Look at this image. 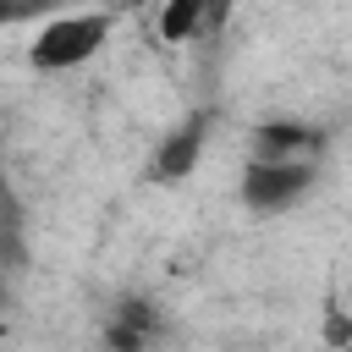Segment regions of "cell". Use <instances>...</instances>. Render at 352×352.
<instances>
[{"mask_svg": "<svg viewBox=\"0 0 352 352\" xmlns=\"http://www.w3.org/2000/svg\"><path fill=\"white\" fill-rule=\"evenodd\" d=\"M110 28H116V16H110V11H72V16H50V22L33 33L28 60H33L38 72H77V66H88V60L110 44Z\"/></svg>", "mask_w": 352, "mask_h": 352, "instance_id": "obj_1", "label": "cell"}, {"mask_svg": "<svg viewBox=\"0 0 352 352\" xmlns=\"http://www.w3.org/2000/svg\"><path fill=\"white\" fill-rule=\"evenodd\" d=\"M314 187V160H248L242 165V204L253 214H280Z\"/></svg>", "mask_w": 352, "mask_h": 352, "instance_id": "obj_2", "label": "cell"}, {"mask_svg": "<svg viewBox=\"0 0 352 352\" xmlns=\"http://www.w3.org/2000/svg\"><path fill=\"white\" fill-rule=\"evenodd\" d=\"M319 154V132L302 121H270L253 132V160H314Z\"/></svg>", "mask_w": 352, "mask_h": 352, "instance_id": "obj_3", "label": "cell"}, {"mask_svg": "<svg viewBox=\"0 0 352 352\" xmlns=\"http://www.w3.org/2000/svg\"><path fill=\"white\" fill-rule=\"evenodd\" d=\"M160 336V314L148 302H121L104 324V346L110 352H148V341Z\"/></svg>", "mask_w": 352, "mask_h": 352, "instance_id": "obj_4", "label": "cell"}, {"mask_svg": "<svg viewBox=\"0 0 352 352\" xmlns=\"http://www.w3.org/2000/svg\"><path fill=\"white\" fill-rule=\"evenodd\" d=\"M204 121H187V126H176L165 143H160V154H154V176L160 182H182V176H192V165H198V154H204Z\"/></svg>", "mask_w": 352, "mask_h": 352, "instance_id": "obj_5", "label": "cell"}, {"mask_svg": "<svg viewBox=\"0 0 352 352\" xmlns=\"http://www.w3.org/2000/svg\"><path fill=\"white\" fill-rule=\"evenodd\" d=\"M204 22H214L209 6H198V0H176V6L160 11V38H165V44H192Z\"/></svg>", "mask_w": 352, "mask_h": 352, "instance_id": "obj_6", "label": "cell"}, {"mask_svg": "<svg viewBox=\"0 0 352 352\" xmlns=\"http://www.w3.org/2000/svg\"><path fill=\"white\" fill-rule=\"evenodd\" d=\"M324 346H336V352H346V346H352V308L324 302Z\"/></svg>", "mask_w": 352, "mask_h": 352, "instance_id": "obj_7", "label": "cell"}]
</instances>
